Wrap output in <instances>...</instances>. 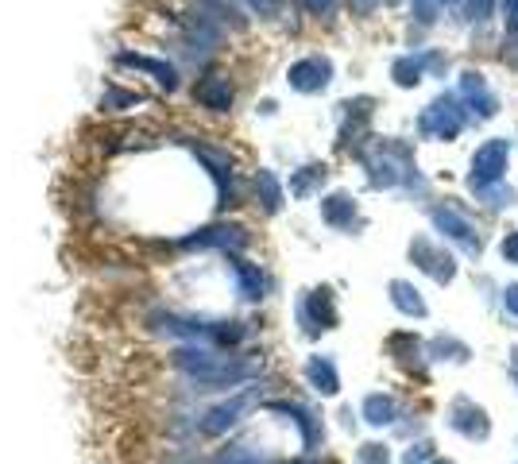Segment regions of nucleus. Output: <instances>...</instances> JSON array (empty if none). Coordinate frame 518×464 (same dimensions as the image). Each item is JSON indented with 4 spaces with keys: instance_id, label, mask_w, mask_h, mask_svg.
<instances>
[{
    "instance_id": "obj_1",
    "label": "nucleus",
    "mask_w": 518,
    "mask_h": 464,
    "mask_svg": "<svg viewBox=\"0 0 518 464\" xmlns=\"http://www.w3.org/2000/svg\"><path fill=\"white\" fill-rule=\"evenodd\" d=\"M507 167H511V140L503 136H491L476 147L472 155V171H468V190L472 194H484L507 182Z\"/></svg>"
},
{
    "instance_id": "obj_2",
    "label": "nucleus",
    "mask_w": 518,
    "mask_h": 464,
    "mask_svg": "<svg viewBox=\"0 0 518 464\" xmlns=\"http://www.w3.org/2000/svg\"><path fill=\"white\" fill-rule=\"evenodd\" d=\"M464 124H468V109H464V101L457 97V93H441V97H433L430 101V109L418 116V136L449 144V140H457V136H461Z\"/></svg>"
},
{
    "instance_id": "obj_3",
    "label": "nucleus",
    "mask_w": 518,
    "mask_h": 464,
    "mask_svg": "<svg viewBox=\"0 0 518 464\" xmlns=\"http://www.w3.org/2000/svg\"><path fill=\"white\" fill-rule=\"evenodd\" d=\"M368 163V178H372V186H403V182H418V171H414V151L406 144H379L364 159Z\"/></svg>"
},
{
    "instance_id": "obj_4",
    "label": "nucleus",
    "mask_w": 518,
    "mask_h": 464,
    "mask_svg": "<svg viewBox=\"0 0 518 464\" xmlns=\"http://www.w3.org/2000/svg\"><path fill=\"white\" fill-rule=\"evenodd\" d=\"M430 221H433V229L441 232V236H445L453 248H464L468 256H480V252H484V236H480L476 221L464 213L461 205H453V202L433 205Z\"/></svg>"
},
{
    "instance_id": "obj_5",
    "label": "nucleus",
    "mask_w": 518,
    "mask_h": 464,
    "mask_svg": "<svg viewBox=\"0 0 518 464\" xmlns=\"http://www.w3.org/2000/svg\"><path fill=\"white\" fill-rule=\"evenodd\" d=\"M410 260L418 271H426L433 283H441V287H449L453 279H457V256L449 252V248H441V244H433L430 236H414L410 240Z\"/></svg>"
},
{
    "instance_id": "obj_6",
    "label": "nucleus",
    "mask_w": 518,
    "mask_h": 464,
    "mask_svg": "<svg viewBox=\"0 0 518 464\" xmlns=\"http://www.w3.org/2000/svg\"><path fill=\"white\" fill-rule=\"evenodd\" d=\"M449 430L453 434H461L464 441H488L491 437V418L488 410L476 403V399H468V395H457L453 403H449Z\"/></svg>"
},
{
    "instance_id": "obj_7",
    "label": "nucleus",
    "mask_w": 518,
    "mask_h": 464,
    "mask_svg": "<svg viewBox=\"0 0 518 464\" xmlns=\"http://www.w3.org/2000/svg\"><path fill=\"white\" fill-rule=\"evenodd\" d=\"M457 97L464 101V109L472 116H480V120H491V116L499 113V97H495V89H491L488 74H480V70H461V78H457Z\"/></svg>"
},
{
    "instance_id": "obj_8",
    "label": "nucleus",
    "mask_w": 518,
    "mask_h": 464,
    "mask_svg": "<svg viewBox=\"0 0 518 464\" xmlns=\"http://www.w3.org/2000/svg\"><path fill=\"white\" fill-rule=\"evenodd\" d=\"M329 78H333V62L321 55H310L290 66V86L298 93H317V89L329 86Z\"/></svg>"
},
{
    "instance_id": "obj_9",
    "label": "nucleus",
    "mask_w": 518,
    "mask_h": 464,
    "mask_svg": "<svg viewBox=\"0 0 518 464\" xmlns=\"http://www.w3.org/2000/svg\"><path fill=\"white\" fill-rule=\"evenodd\" d=\"M430 66H441V55H403V58H395L391 78H395L403 89H410L426 78V70H430Z\"/></svg>"
},
{
    "instance_id": "obj_10",
    "label": "nucleus",
    "mask_w": 518,
    "mask_h": 464,
    "mask_svg": "<svg viewBox=\"0 0 518 464\" xmlns=\"http://www.w3.org/2000/svg\"><path fill=\"white\" fill-rule=\"evenodd\" d=\"M333 290H314L310 298H306V306H302V321H306V329L310 333H321V329H333V298H329Z\"/></svg>"
},
{
    "instance_id": "obj_11",
    "label": "nucleus",
    "mask_w": 518,
    "mask_h": 464,
    "mask_svg": "<svg viewBox=\"0 0 518 464\" xmlns=\"http://www.w3.org/2000/svg\"><path fill=\"white\" fill-rule=\"evenodd\" d=\"M360 410H364V422L368 426H391V422H399V399L387 395V391H372Z\"/></svg>"
},
{
    "instance_id": "obj_12",
    "label": "nucleus",
    "mask_w": 518,
    "mask_h": 464,
    "mask_svg": "<svg viewBox=\"0 0 518 464\" xmlns=\"http://www.w3.org/2000/svg\"><path fill=\"white\" fill-rule=\"evenodd\" d=\"M391 302L403 310L406 318H426V314H430V306H426V298L418 294V287H410L403 279L391 283Z\"/></svg>"
},
{
    "instance_id": "obj_13",
    "label": "nucleus",
    "mask_w": 518,
    "mask_h": 464,
    "mask_svg": "<svg viewBox=\"0 0 518 464\" xmlns=\"http://www.w3.org/2000/svg\"><path fill=\"white\" fill-rule=\"evenodd\" d=\"M306 379L314 383L321 395H337V391H341V376H337L333 360H325V356H314V360L306 364Z\"/></svg>"
},
{
    "instance_id": "obj_14",
    "label": "nucleus",
    "mask_w": 518,
    "mask_h": 464,
    "mask_svg": "<svg viewBox=\"0 0 518 464\" xmlns=\"http://www.w3.org/2000/svg\"><path fill=\"white\" fill-rule=\"evenodd\" d=\"M433 360H445V364H468L472 360V348L464 345L461 337H449V333H437L430 345Z\"/></svg>"
},
{
    "instance_id": "obj_15",
    "label": "nucleus",
    "mask_w": 518,
    "mask_h": 464,
    "mask_svg": "<svg viewBox=\"0 0 518 464\" xmlns=\"http://www.w3.org/2000/svg\"><path fill=\"white\" fill-rule=\"evenodd\" d=\"M321 217H325L329 225H337V229H348V225L356 221V202H352L348 194H329L325 205H321Z\"/></svg>"
},
{
    "instance_id": "obj_16",
    "label": "nucleus",
    "mask_w": 518,
    "mask_h": 464,
    "mask_svg": "<svg viewBox=\"0 0 518 464\" xmlns=\"http://www.w3.org/2000/svg\"><path fill=\"white\" fill-rule=\"evenodd\" d=\"M198 97H202L209 109H229L232 101V86L221 78V74H213V78H205L202 89H198Z\"/></svg>"
},
{
    "instance_id": "obj_17",
    "label": "nucleus",
    "mask_w": 518,
    "mask_h": 464,
    "mask_svg": "<svg viewBox=\"0 0 518 464\" xmlns=\"http://www.w3.org/2000/svg\"><path fill=\"white\" fill-rule=\"evenodd\" d=\"M236 275H240V287H244V298H263V271L252 267V263L236 260Z\"/></svg>"
},
{
    "instance_id": "obj_18",
    "label": "nucleus",
    "mask_w": 518,
    "mask_h": 464,
    "mask_svg": "<svg viewBox=\"0 0 518 464\" xmlns=\"http://www.w3.org/2000/svg\"><path fill=\"white\" fill-rule=\"evenodd\" d=\"M256 186H259V194H263V205L267 209H279V202H283V190H279V182H275V174H259L256 178Z\"/></svg>"
},
{
    "instance_id": "obj_19",
    "label": "nucleus",
    "mask_w": 518,
    "mask_h": 464,
    "mask_svg": "<svg viewBox=\"0 0 518 464\" xmlns=\"http://www.w3.org/2000/svg\"><path fill=\"white\" fill-rule=\"evenodd\" d=\"M491 12H495V0H464V16L472 24H488Z\"/></svg>"
},
{
    "instance_id": "obj_20",
    "label": "nucleus",
    "mask_w": 518,
    "mask_h": 464,
    "mask_svg": "<svg viewBox=\"0 0 518 464\" xmlns=\"http://www.w3.org/2000/svg\"><path fill=\"white\" fill-rule=\"evenodd\" d=\"M356 464H391V449L387 445H360V453H356Z\"/></svg>"
},
{
    "instance_id": "obj_21",
    "label": "nucleus",
    "mask_w": 518,
    "mask_h": 464,
    "mask_svg": "<svg viewBox=\"0 0 518 464\" xmlns=\"http://www.w3.org/2000/svg\"><path fill=\"white\" fill-rule=\"evenodd\" d=\"M433 441H418V445H410V453L403 457V464H433L437 457H433Z\"/></svg>"
},
{
    "instance_id": "obj_22",
    "label": "nucleus",
    "mask_w": 518,
    "mask_h": 464,
    "mask_svg": "<svg viewBox=\"0 0 518 464\" xmlns=\"http://www.w3.org/2000/svg\"><path fill=\"white\" fill-rule=\"evenodd\" d=\"M321 167H306V171L302 174H294V194H310V190H314V182L317 178H321Z\"/></svg>"
},
{
    "instance_id": "obj_23",
    "label": "nucleus",
    "mask_w": 518,
    "mask_h": 464,
    "mask_svg": "<svg viewBox=\"0 0 518 464\" xmlns=\"http://www.w3.org/2000/svg\"><path fill=\"white\" fill-rule=\"evenodd\" d=\"M499 252H503V260L515 263L518 267V229H511L507 236H503V244H499Z\"/></svg>"
},
{
    "instance_id": "obj_24",
    "label": "nucleus",
    "mask_w": 518,
    "mask_h": 464,
    "mask_svg": "<svg viewBox=\"0 0 518 464\" xmlns=\"http://www.w3.org/2000/svg\"><path fill=\"white\" fill-rule=\"evenodd\" d=\"M410 4H414V16H418L422 24H433V12H437L441 0H410Z\"/></svg>"
},
{
    "instance_id": "obj_25",
    "label": "nucleus",
    "mask_w": 518,
    "mask_h": 464,
    "mask_svg": "<svg viewBox=\"0 0 518 464\" xmlns=\"http://www.w3.org/2000/svg\"><path fill=\"white\" fill-rule=\"evenodd\" d=\"M503 24L507 35H518V0H503Z\"/></svg>"
},
{
    "instance_id": "obj_26",
    "label": "nucleus",
    "mask_w": 518,
    "mask_h": 464,
    "mask_svg": "<svg viewBox=\"0 0 518 464\" xmlns=\"http://www.w3.org/2000/svg\"><path fill=\"white\" fill-rule=\"evenodd\" d=\"M306 12H314V16H333V0H298Z\"/></svg>"
},
{
    "instance_id": "obj_27",
    "label": "nucleus",
    "mask_w": 518,
    "mask_h": 464,
    "mask_svg": "<svg viewBox=\"0 0 518 464\" xmlns=\"http://www.w3.org/2000/svg\"><path fill=\"white\" fill-rule=\"evenodd\" d=\"M503 306H507V314L518 321V283H511V287H503Z\"/></svg>"
},
{
    "instance_id": "obj_28",
    "label": "nucleus",
    "mask_w": 518,
    "mask_h": 464,
    "mask_svg": "<svg viewBox=\"0 0 518 464\" xmlns=\"http://www.w3.org/2000/svg\"><path fill=\"white\" fill-rule=\"evenodd\" d=\"M511 379H515V387H518V345L511 348Z\"/></svg>"
},
{
    "instance_id": "obj_29",
    "label": "nucleus",
    "mask_w": 518,
    "mask_h": 464,
    "mask_svg": "<svg viewBox=\"0 0 518 464\" xmlns=\"http://www.w3.org/2000/svg\"><path fill=\"white\" fill-rule=\"evenodd\" d=\"M441 8H464V0H441Z\"/></svg>"
},
{
    "instance_id": "obj_30",
    "label": "nucleus",
    "mask_w": 518,
    "mask_h": 464,
    "mask_svg": "<svg viewBox=\"0 0 518 464\" xmlns=\"http://www.w3.org/2000/svg\"><path fill=\"white\" fill-rule=\"evenodd\" d=\"M433 464H453V461H441V457H437V461H433Z\"/></svg>"
}]
</instances>
